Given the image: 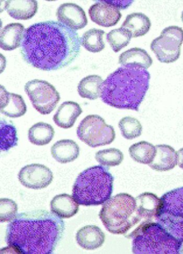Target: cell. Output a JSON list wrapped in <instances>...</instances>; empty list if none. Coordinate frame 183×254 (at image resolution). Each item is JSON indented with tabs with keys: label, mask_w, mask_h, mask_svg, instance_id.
I'll return each mask as SVG.
<instances>
[{
	"label": "cell",
	"mask_w": 183,
	"mask_h": 254,
	"mask_svg": "<svg viewBox=\"0 0 183 254\" xmlns=\"http://www.w3.org/2000/svg\"><path fill=\"white\" fill-rule=\"evenodd\" d=\"M80 50L76 31L59 22L48 21L35 23L25 30L21 53L32 66L51 71L71 64Z\"/></svg>",
	"instance_id": "cell-1"
},
{
	"label": "cell",
	"mask_w": 183,
	"mask_h": 254,
	"mask_svg": "<svg viewBox=\"0 0 183 254\" xmlns=\"http://www.w3.org/2000/svg\"><path fill=\"white\" fill-rule=\"evenodd\" d=\"M60 217L45 210L22 213L8 224L5 241L18 254H51L65 231Z\"/></svg>",
	"instance_id": "cell-2"
},
{
	"label": "cell",
	"mask_w": 183,
	"mask_h": 254,
	"mask_svg": "<svg viewBox=\"0 0 183 254\" xmlns=\"http://www.w3.org/2000/svg\"><path fill=\"white\" fill-rule=\"evenodd\" d=\"M150 78L143 68L119 67L103 81L100 98L112 107L138 112L149 88Z\"/></svg>",
	"instance_id": "cell-3"
},
{
	"label": "cell",
	"mask_w": 183,
	"mask_h": 254,
	"mask_svg": "<svg viewBox=\"0 0 183 254\" xmlns=\"http://www.w3.org/2000/svg\"><path fill=\"white\" fill-rule=\"evenodd\" d=\"M114 178L106 167L95 166L81 172L72 188V196L81 205L97 206L111 198Z\"/></svg>",
	"instance_id": "cell-4"
},
{
	"label": "cell",
	"mask_w": 183,
	"mask_h": 254,
	"mask_svg": "<svg viewBox=\"0 0 183 254\" xmlns=\"http://www.w3.org/2000/svg\"><path fill=\"white\" fill-rule=\"evenodd\" d=\"M126 238L135 254H182V243L157 222L143 221Z\"/></svg>",
	"instance_id": "cell-5"
},
{
	"label": "cell",
	"mask_w": 183,
	"mask_h": 254,
	"mask_svg": "<svg viewBox=\"0 0 183 254\" xmlns=\"http://www.w3.org/2000/svg\"><path fill=\"white\" fill-rule=\"evenodd\" d=\"M99 217L107 231L117 235L126 234L141 220L137 213L136 198L124 193L108 199Z\"/></svg>",
	"instance_id": "cell-6"
},
{
	"label": "cell",
	"mask_w": 183,
	"mask_h": 254,
	"mask_svg": "<svg viewBox=\"0 0 183 254\" xmlns=\"http://www.w3.org/2000/svg\"><path fill=\"white\" fill-rule=\"evenodd\" d=\"M155 222L183 244V187L170 190L161 198Z\"/></svg>",
	"instance_id": "cell-7"
},
{
	"label": "cell",
	"mask_w": 183,
	"mask_h": 254,
	"mask_svg": "<svg viewBox=\"0 0 183 254\" xmlns=\"http://www.w3.org/2000/svg\"><path fill=\"white\" fill-rule=\"evenodd\" d=\"M77 134L80 140L92 148L111 144L116 137L113 127L107 125L102 117L97 115L86 117L78 127Z\"/></svg>",
	"instance_id": "cell-8"
},
{
	"label": "cell",
	"mask_w": 183,
	"mask_h": 254,
	"mask_svg": "<svg viewBox=\"0 0 183 254\" xmlns=\"http://www.w3.org/2000/svg\"><path fill=\"white\" fill-rule=\"evenodd\" d=\"M183 43V29L178 26H170L152 41L150 49L160 62L171 63L179 59Z\"/></svg>",
	"instance_id": "cell-9"
},
{
	"label": "cell",
	"mask_w": 183,
	"mask_h": 254,
	"mask_svg": "<svg viewBox=\"0 0 183 254\" xmlns=\"http://www.w3.org/2000/svg\"><path fill=\"white\" fill-rule=\"evenodd\" d=\"M25 92L35 110L42 115L50 114L60 100L59 93L47 81L34 79L25 85Z\"/></svg>",
	"instance_id": "cell-10"
},
{
	"label": "cell",
	"mask_w": 183,
	"mask_h": 254,
	"mask_svg": "<svg viewBox=\"0 0 183 254\" xmlns=\"http://www.w3.org/2000/svg\"><path fill=\"white\" fill-rule=\"evenodd\" d=\"M53 176L49 168L41 164H31L22 168L18 179L25 187L34 190L44 189L49 186Z\"/></svg>",
	"instance_id": "cell-11"
},
{
	"label": "cell",
	"mask_w": 183,
	"mask_h": 254,
	"mask_svg": "<svg viewBox=\"0 0 183 254\" xmlns=\"http://www.w3.org/2000/svg\"><path fill=\"white\" fill-rule=\"evenodd\" d=\"M89 14L92 21L105 28L116 25L122 16L119 9L105 1H97L91 5Z\"/></svg>",
	"instance_id": "cell-12"
},
{
	"label": "cell",
	"mask_w": 183,
	"mask_h": 254,
	"mask_svg": "<svg viewBox=\"0 0 183 254\" xmlns=\"http://www.w3.org/2000/svg\"><path fill=\"white\" fill-rule=\"evenodd\" d=\"M56 16L59 22L74 31L83 29L88 24L84 9L75 3L61 4L57 9Z\"/></svg>",
	"instance_id": "cell-13"
},
{
	"label": "cell",
	"mask_w": 183,
	"mask_h": 254,
	"mask_svg": "<svg viewBox=\"0 0 183 254\" xmlns=\"http://www.w3.org/2000/svg\"><path fill=\"white\" fill-rule=\"evenodd\" d=\"M0 97L1 114L15 119L24 116L26 113L27 106L22 96L8 92L4 87L1 85Z\"/></svg>",
	"instance_id": "cell-14"
},
{
	"label": "cell",
	"mask_w": 183,
	"mask_h": 254,
	"mask_svg": "<svg viewBox=\"0 0 183 254\" xmlns=\"http://www.w3.org/2000/svg\"><path fill=\"white\" fill-rule=\"evenodd\" d=\"M136 198L137 213L141 220L144 221L155 220L161 206V198L156 195L144 192Z\"/></svg>",
	"instance_id": "cell-15"
},
{
	"label": "cell",
	"mask_w": 183,
	"mask_h": 254,
	"mask_svg": "<svg viewBox=\"0 0 183 254\" xmlns=\"http://www.w3.org/2000/svg\"><path fill=\"white\" fill-rule=\"evenodd\" d=\"M105 240V234L95 225L86 226L80 229L76 235L79 246L86 250H94L101 247Z\"/></svg>",
	"instance_id": "cell-16"
},
{
	"label": "cell",
	"mask_w": 183,
	"mask_h": 254,
	"mask_svg": "<svg viewBox=\"0 0 183 254\" xmlns=\"http://www.w3.org/2000/svg\"><path fill=\"white\" fill-rule=\"evenodd\" d=\"M156 154L149 166L153 170L164 172L170 171L178 164L177 152L167 144H158L155 146Z\"/></svg>",
	"instance_id": "cell-17"
},
{
	"label": "cell",
	"mask_w": 183,
	"mask_h": 254,
	"mask_svg": "<svg viewBox=\"0 0 183 254\" xmlns=\"http://www.w3.org/2000/svg\"><path fill=\"white\" fill-rule=\"evenodd\" d=\"M82 113V108L78 103L65 102L59 106L53 116V120L60 128L69 129L75 125Z\"/></svg>",
	"instance_id": "cell-18"
},
{
	"label": "cell",
	"mask_w": 183,
	"mask_h": 254,
	"mask_svg": "<svg viewBox=\"0 0 183 254\" xmlns=\"http://www.w3.org/2000/svg\"><path fill=\"white\" fill-rule=\"evenodd\" d=\"M25 30L24 25L21 23L6 25L1 31V48L6 51H11L21 47Z\"/></svg>",
	"instance_id": "cell-19"
},
{
	"label": "cell",
	"mask_w": 183,
	"mask_h": 254,
	"mask_svg": "<svg viewBox=\"0 0 183 254\" xmlns=\"http://www.w3.org/2000/svg\"><path fill=\"white\" fill-rule=\"evenodd\" d=\"M4 8L13 19L27 20L32 19L38 12V2L28 1H5Z\"/></svg>",
	"instance_id": "cell-20"
},
{
	"label": "cell",
	"mask_w": 183,
	"mask_h": 254,
	"mask_svg": "<svg viewBox=\"0 0 183 254\" xmlns=\"http://www.w3.org/2000/svg\"><path fill=\"white\" fill-rule=\"evenodd\" d=\"M79 203L67 194L55 196L50 202L51 212L61 219H69L79 211Z\"/></svg>",
	"instance_id": "cell-21"
},
{
	"label": "cell",
	"mask_w": 183,
	"mask_h": 254,
	"mask_svg": "<svg viewBox=\"0 0 183 254\" xmlns=\"http://www.w3.org/2000/svg\"><path fill=\"white\" fill-rule=\"evenodd\" d=\"M51 153L55 160L65 164L78 158L80 155V148L75 141L63 139L53 144L51 148Z\"/></svg>",
	"instance_id": "cell-22"
},
{
	"label": "cell",
	"mask_w": 183,
	"mask_h": 254,
	"mask_svg": "<svg viewBox=\"0 0 183 254\" xmlns=\"http://www.w3.org/2000/svg\"><path fill=\"white\" fill-rule=\"evenodd\" d=\"M119 63L122 66H136L146 69L152 65L153 60L145 50L135 48L122 53L119 58Z\"/></svg>",
	"instance_id": "cell-23"
},
{
	"label": "cell",
	"mask_w": 183,
	"mask_h": 254,
	"mask_svg": "<svg viewBox=\"0 0 183 254\" xmlns=\"http://www.w3.org/2000/svg\"><path fill=\"white\" fill-rule=\"evenodd\" d=\"M151 26L149 18L142 13L128 15L121 27L129 32L132 38H138L147 33Z\"/></svg>",
	"instance_id": "cell-24"
},
{
	"label": "cell",
	"mask_w": 183,
	"mask_h": 254,
	"mask_svg": "<svg viewBox=\"0 0 183 254\" xmlns=\"http://www.w3.org/2000/svg\"><path fill=\"white\" fill-rule=\"evenodd\" d=\"M103 81L102 78L98 75L88 76L80 81L78 86V92L82 98L91 101L95 100L100 97Z\"/></svg>",
	"instance_id": "cell-25"
},
{
	"label": "cell",
	"mask_w": 183,
	"mask_h": 254,
	"mask_svg": "<svg viewBox=\"0 0 183 254\" xmlns=\"http://www.w3.org/2000/svg\"><path fill=\"white\" fill-rule=\"evenodd\" d=\"M54 135V130L50 125L40 122L34 125L29 130V141L37 146H45L49 144Z\"/></svg>",
	"instance_id": "cell-26"
},
{
	"label": "cell",
	"mask_w": 183,
	"mask_h": 254,
	"mask_svg": "<svg viewBox=\"0 0 183 254\" xmlns=\"http://www.w3.org/2000/svg\"><path fill=\"white\" fill-rule=\"evenodd\" d=\"M129 153L135 161L149 165L155 157L156 148L152 143L142 141L133 144L129 148Z\"/></svg>",
	"instance_id": "cell-27"
},
{
	"label": "cell",
	"mask_w": 183,
	"mask_h": 254,
	"mask_svg": "<svg viewBox=\"0 0 183 254\" xmlns=\"http://www.w3.org/2000/svg\"><path fill=\"white\" fill-rule=\"evenodd\" d=\"M105 32L100 29H92L86 32L80 39L81 45L92 53H98L103 50L105 44L103 36Z\"/></svg>",
	"instance_id": "cell-28"
},
{
	"label": "cell",
	"mask_w": 183,
	"mask_h": 254,
	"mask_svg": "<svg viewBox=\"0 0 183 254\" xmlns=\"http://www.w3.org/2000/svg\"><path fill=\"white\" fill-rule=\"evenodd\" d=\"M123 137L127 140H133L140 137L142 131L140 122L135 118L127 116L118 123Z\"/></svg>",
	"instance_id": "cell-29"
},
{
	"label": "cell",
	"mask_w": 183,
	"mask_h": 254,
	"mask_svg": "<svg viewBox=\"0 0 183 254\" xmlns=\"http://www.w3.org/2000/svg\"><path fill=\"white\" fill-rule=\"evenodd\" d=\"M132 36L131 34L122 28L114 29L106 35V40L115 53L120 52L130 44Z\"/></svg>",
	"instance_id": "cell-30"
},
{
	"label": "cell",
	"mask_w": 183,
	"mask_h": 254,
	"mask_svg": "<svg viewBox=\"0 0 183 254\" xmlns=\"http://www.w3.org/2000/svg\"><path fill=\"white\" fill-rule=\"evenodd\" d=\"M124 158L123 152L116 148L99 150L95 155V159L100 165L109 167L120 165Z\"/></svg>",
	"instance_id": "cell-31"
},
{
	"label": "cell",
	"mask_w": 183,
	"mask_h": 254,
	"mask_svg": "<svg viewBox=\"0 0 183 254\" xmlns=\"http://www.w3.org/2000/svg\"><path fill=\"white\" fill-rule=\"evenodd\" d=\"M18 138L15 127L1 120V151H7L17 145Z\"/></svg>",
	"instance_id": "cell-32"
},
{
	"label": "cell",
	"mask_w": 183,
	"mask_h": 254,
	"mask_svg": "<svg viewBox=\"0 0 183 254\" xmlns=\"http://www.w3.org/2000/svg\"><path fill=\"white\" fill-rule=\"evenodd\" d=\"M17 211V205L12 199H0V221L1 223L13 221L16 217Z\"/></svg>",
	"instance_id": "cell-33"
},
{
	"label": "cell",
	"mask_w": 183,
	"mask_h": 254,
	"mask_svg": "<svg viewBox=\"0 0 183 254\" xmlns=\"http://www.w3.org/2000/svg\"><path fill=\"white\" fill-rule=\"evenodd\" d=\"M108 3L113 5L116 7L119 10L122 9L127 8V7L131 6V5L134 2V1H105Z\"/></svg>",
	"instance_id": "cell-34"
},
{
	"label": "cell",
	"mask_w": 183,
	"mask_h": 254,
	"mask_svg": "<svg viewBox=\"0 0 183 254\" xmlns=\"http://www.w3.org/2000/svg\"><path fill=\"white\" fill-rule=\"evenodd\" d=\"M178 165L179 167L183 169V148L177 152Z\"/></svg>",
	"instance_id": "cell-35"
},
{
	"label": "cell",
	"mask_w": 183,
	"mask_h": 254,
	"mask_svg": "<svg viewBox=\"0 0 183 254\" xmlns=\"http://www.w3.org/2000/svg\"><path fill=\"white\" fill-rule=\"evenodd\" d=\"M181 19H182V22H183V12L182 13Z\"/></svg>",
	"instance_id": "cell-36"
}]
</instances>
